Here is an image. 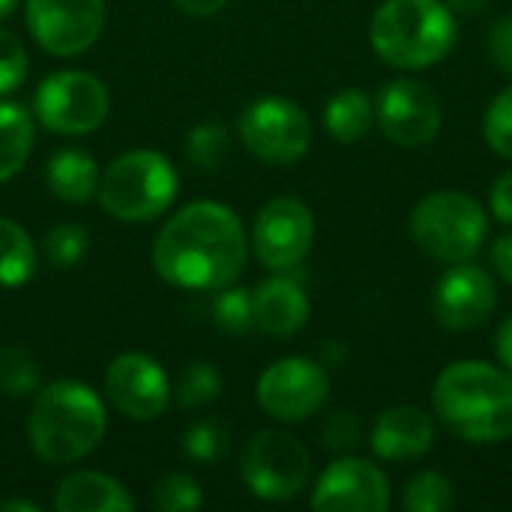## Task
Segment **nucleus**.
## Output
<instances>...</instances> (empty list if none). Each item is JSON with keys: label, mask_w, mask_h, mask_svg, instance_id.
Returning <instances> with one entry per match:
<instances>
[{"label": "nucleus", "mask_w": 512, "mask_h": 512, "mask_svg": "<svg viewBox=\"0 0 512 512\" xmlns=\"http://www.w3.org/2000/svg\"><path fill=\"white\" fill-rule=\"evenodd\" d=\"M249 240L240 216L219 201L180 207L153 240V270L162 282L186 291L234 285L246 267Z\"/></svg>", "instance_id": "1"}, {"label": "nucleus", "mask_w": 512, "mask_h": 512, "mask_svg": "<svg viewBox=\"0 0 512 512\" xmlns=\"http://www.w3.org/2000/svg\"><path fill=\"white\" fill-rule=\"evenodd\" d=\"M435 417L468 444L512 438V372L486 360L450 363L432 387Z\"/></svg>", "instance_id": "2"}, {"label": "nucleus", "mask_w": 512, "mask_h": 512, "mask_svg": "<svg viewBox=\"0 0 512 512\" xmlns=\"http://www.w3.org/2000/svg\"><path fill=\"white\" fill-rule=\"evenodd\" d=\"M108 417L102 399L81 381H51L36 390L27 441L48 465H75L87 459L105 438Z\"/></svg>", "instance_id": "3"}, {"label": "nucleus", "mask_w": 512, "mask_h": 512, "mask_svg": "<svg viewBox=\"0 0 512 512\" xmlns=\"http://www.w3.org/2000/svg\"><path fill=\"white\" fill-rule=\"evenodd\" d=\"M456 12L444 0H384L369 24L375 54L396 69H429L456 45Z\"/></svg>", "instance_id": "4"}, {"label": "nucleus", "mask_w": 512, "mask_h": 512, "mask_svg": "<svg viewBox=\"0 0 512 512\" xmlns=\"http://www.w3.org/2000/svg\"><path fill=\"white\" fill-rule=\"evenodd\" d=\"M177 168L159 150H126L99 177L96 198L120 222L138 225L159 219L177 198Z\"/></svg>", "instance_id": "5"}, {"label": "nucleus", "mask_w": 512, "mask_h": 512, "mask_svg": "<svg viewBox=\"0 0 512 512\" xmlns=\"http://www.w3.org/2000/svg\"><path fill=\"white\" fill-rule=\"evenodd\" d=\"M408 225L414 243L441 264L471 261L489 237L486 207L459 189H441L420 198Z\"/></svg>", "instance_id": "6"}, {"label": "nucleus", "mask_w": 512, "mask_h": 512, "mask_svg": "<svg viewBox=\"0 0 512 512\" xmlns=\"http://www.w3.org/2000/svg\"><path fill=\"white\" fill-rule=\"evenodd\" d=\"M312 474V456L300 438L282 429L255 432L240 453V480L258 501L297 498Z\"/></svg>", "instance_id": "7"}, {"label": "nucleus", "mask_w": 512, "mask_h": 512, "mask_svg": "<svg viewBox=\"0 0 512 512\" xmlns=\"http://www.w3.org/2000/svg\"><path fill=\"white\" fill-rule=\"evenodd\" d=\"M111 108L105 81L84 69L51 72L33 93L36 120L57 135H90L96 132Z\"/></svg>", "instance_id": "8"}, {"label": "nucleus", "mask_w": 512, "mask_h": 512, "mask_svg": "<svg viewBox=\"0 0 512 512\" xmlns=\"http://www.w3.org/2000/svg\"><path fill=\"white\" fill-rule=\"evenodd\" d=\"M237 129L246 150L267 165H294L312 147L309 114L285 96H261L249 102Z\"/></svg>", "instance_id": "9"}, {"label": "nucleus", "mask_w": 512, "mask_h": 512, "mask_svg": "<svg viewBox=\"0 0 512 512\" xmlns=\"http://www.w3.org/2000/svg\"><path fill=\"white\" fill-rule=\"evenodd\" d=\"M315 240V216L297 195L270 198L252 225V249L255 258L273 273L297 270Z\"/></svg>", "instance_id": "10"}, {"label": "nucleus", "mask_w": 512, "mask_h": 512, "mask_svg": "<svg viewBox=\"0 0 512 512\" xmlns=\"http://www.w3.org/2000/svg\"><path fill=\"white\" fill-rule=\"evenodd\" d=\"M330 375L309 357H282L258 378V405L279 423H303L327 405Z\"/></svg>", "instance_id": "11"}, {"label": "nucleus", "mask_w": 512, "mask_h": 512, "mask_svg": "<svg viewBox=\"0 0 512 512\" xmlns=\"http://www.w3.org/2000/svg\"><path fill=\"white\" fill-rule=\"evenodd\" d=\"M30 36L51 57H75L96 45L105 27V0H27Z\"/></svg>", "instance_id": "12"}, {"label": "nucleus", "mask_w": 512, "mask_h": 512, "mask_svg": "<svg viewBox=\"0 0 512 512\" xmlns=\"http://www.w3.org/2000/svg\"><path fill=\"white\" fill-rule=\"evenodd\" d=\"M375 123L393 144L423 147L441 132L444 108L429 84L402 75L381 87L375 99Z\"/></svg>", "instance_id": "13"}, {"label": "nucleus", "mask_w": 512, "mask_h": 512, "mask_svg": "<svg viewBox=\"0 0 512 512\" xmlns=\"http://www.w3.org/2000/svg\"><path fill=\"white\" fill-rule=\"evenodd\" d=\"M498 306V285L492 273L477 264H453L432 294V312L438 324L450 333H468L483 327Z\"/></svg>", "instance_id": "14"}, {"label": "nucleus", "mask_w": 512, "mask_h": 512, "mask_svg": "<svg viewBox=\"0 0 512 512\" xmlns=\"http://www.w3.org/2000/svg\"><path fill=\"white\" fill-rule=\"evenodd\" d=\"M105 393L111 405L135 423H150L162 417V411L171 402L165 369L153 357L138 351H126L108 363Z\"/></svg>", "instance_id": "15"}, {"label": "nucleus", "mask_w": 512, "mask_h": 512, "mask_svg": "<svg viewBox=\"0 0 512 512\" xmlns=\"http://www.w3.org/2000/svg\"><path fill=\"white\" fill-rule=\"evenodd\" d=\"M312 510L318 512H387L390 480L366 459H336L315 483Z\"/></svg>", "instance_id": "16"}, {"label": "nucleus", "mask_w": 512, "mask_h": 512, "mask_svg": "<svg viewBox=\"0 0 512 512\" xmlns=\"http://www.w3.org/2000/svg\"><path fill=\"white\" fill-rule=\"evenodd\" d=\"M372 453L384 462H411L432 450L435 420L414 405L387 408L372 426Z\"/></svg>", "instance_id": "17"}, {"label": "nucleus", "mask_w": 512, "mask_h": 512, "mask_svg": "<svg viewBox=\"0 0 512 512\" xmlns=\"http://www.w3.org/2000/svg\"><path fill=\"white\" fill-rule=\"evenodd\" d=\"M252 318L255 327L273 339H288L300 333L309 321V297L306 291L285 273L264 279L252 291Z\"/></svg>", "instance_id": "18"}, {"label": "nucleus", "mask_w": 512, "mask_h": 512, "mask_svg": "<svg viewBox=\"0 0 512 512\" xmlns=\"http://www.w3.org/2000/svg\"><path fill=\"white\" fill-rule=\"evenodd\" d=\"M57 512H132L135 498L108 474L99 471H75L54 492Z\"/></svg>", "instance_id": "19"}, {"label": "nucleus", "mask_w": 512, "mask_h": 512, "mask_svg": "<svg viewBox=\"0 0 512 512\" xmlns=\"http://www.w3.org/2000/svg\"><path fill=\"white\" fill-rule=\"evenodd\" d=\"M99 177L102 171L96 159L75 147L57 150L45 165V183L54 192V198H60L63 204H75V207L87 204L96 195Z\"/></svg>", "instance_id": "20"}, {"label": "nucleus", "mask_w": 512, "mask_h": 512, "mask_svg": "<svg viewBox=\"0 0 512 512\" xmlns=\"http://www.w3.org/2000/svg\"><path fill=\"white\" fill-rule=\"evenodd\" d=\"M375 123V102L357 87H345L324 105V129L333 141L354 144L369 135Z\"/></svg>", "instance_id": "21"}, {"label": "nucleus", "mask_w": 512, "mask_h": 512, "mask_svg": "<svg viewBox=\"0 0 512 512\" xmlns=\"http://www.w3.org/2000/svg\"><path fill=\"white\" fill-rule=\"evenodd\" d=\"M33 150V117L18 102H0V183H9Z\"/></svg>", "instance_id": "22"}, {"label": "nucleus", "mask_w": 512, "mask_h": 512, "mask_svg": "<svg viewBox=\"0 0 512 512\" xmlns=\"http://www.w3.org/2000/svg\"><path fill=\"white\" fill-rule=\"evenodd\" d=\"M39 264L30 234L15 222L0 216V288H21L33 279Z\"/></svg>", "instance_id": "23"}, {"label": "nucleus", "mask_w": 512, "mask_h": 512, "mask_svg": "<svg viewBox=\"0 0 512 512\" xmlns=\"http://www.w3.org/2000/svg\"><path fill=\"white\" fill-rule=\"evenodd\" d=\"M42 387V372L36 357L21 345L0 348V393L6 399H27L36 396Z\"/></svg>", "instance_id": "24"}, {"label": "nucleus", "mask_w": 512, "mask_h": 512, "mask_svg": "<svg viewBox=\"0 0 512 512\" xmlns=\"http://www.w3.org/2000/svg\"><path fill=\"white\" fill-rule=\"evenodd\" d=\"M456 501L450 477L441 471H420L408 480L402 492V504L408 512H447Z\"/></svg>", "instance_id": "25"}, {"label": "nucleus", "mask_w": 512, "mask_h": 512, "mask_svg": "<svg viewBox=\"0 0 512 512\" xmlns=\"http://www.w3.org/2000/svg\"><path fill=\"white\" fill-rule=\"evenodd\" d=\"M222 396V375L213 363H189L180 378H177V387H174V399L180 408H204L210 402H216Z\"/></svg>", "instance_id": "26"}, {"label": "nucleus", "mask_w": 512, "mask_h": 512, "mask_svg": "<svg viewBox=\"0 0 512 512\" xmlns=\"http://www.w3.org/2000/svg\"><path fill=\"white\" fill-rule=\"evenodd\" d=\"M228 153H231V138L222 123H198L186 135V156L192 165L204 171L219 168L228 159Z\"/></svg>", "instance_id": "27"}, {"label": "nucleus", "mask_w": 512, "mask_h": 512, "mask_svg": "<svg viewBox=\"0 0 512 512\" xmlns=\"http://www.w3.org/2000/svg\"><path fill=\"white\" fill-rule=\"evenodd\" d=\"M153 507L162 512H195L204 507V492L189 474L171 471L153 486Z\"/></svg>", "instance_id": "28"}, {"label": "nucleus", "mask_w": 512, "mask_h": 512, "mask_svg": "<svg viewBox=\"0 0 512 512\" xmlns=\"http://www.w3.org/2000/svg\"><path fill=\"white\" fill-rule=\"evenodd\" d=\"M483 138L501 159L512 162V84L489 102L483 114Z\"/></svg>", "instance_id": "29"}, {"label": "nucleus", "mask_w": 512, "mask_h": 512, "mask_svg": "<svg viewBox=\"0 0 512 512\" xmlns=\"http://www.w3.org/2000/svg\"><path fill=\"white\" fill-rule=\"evenodd\" d=\"M87 246H90V237L81 225L75 222H60L54 225L48 234H45V258L54 264V267H72L78 264L84 255H87Z\"/></svg>", "instance_id": "30"}, {"label": "nucleus", "mask_w": 512, "mask_h": 512, "mask_svg": "<svg viewBox=\"0 0 512 512\" xmlns=\"http://www.w3.org/2000/svg\"><path fill=\"white\" fill-rule=\"evenodd\" d=\"M213 318L225 333H246L255 327L252 318V291L246 288H219V297L213 300Z\"/></svg>", "instance_id": "31"}, {"label": "nucleus", "mask_w": 512, "mask_h": 512, "mask_svg": "<svg viewBox=\"0 0 512 512\" xmlns=\"http://www.w3.org/2000/svg\"><path fill=\"white\" fill-rule=\"evenodd\" d=\"M180 447H183V456L186 459H195L201 465H210V462H216V459L225 456L228 435H225V429L219 423L201 420V423H195V426H189L183 432V444Z\"/></svg>", "instance_id": "32"}, {"label": "nucleus", "mask_w": 512, "mask_h": 512, "mask_svg": "<svg viewBox=\"0 0 512 512\" xmlns=\"http://www.w3.org/2000/svg\"><path fill=\"white\" fill-rule=\"evenodd\" d=\"M27 75V48L24 42L0 27V96L12 93Z\"/></svg>", "instance_id": "33"}, {"label": "nucleus", "mask_w": 512, "mask_h": 512, "mask_svg": "<svg viewBox=\"0 0 512 512\" xmlns=\"http://www.w3.org/2000/svg\"><path fill=\"white\" fill-rule=\"evenodd\" d=\"M360 441V423L348 411H336L321 426V444L330 450H348Z\"/></svg>", "instance_id": "34"}, {"label": "nucleus", "mask_w": 512, "mask_h": 512, "mask_svg": "<svg viewBox=\"0 0 512 512\" xmlns=\"http://www.w3.org/2000/svg\"><path fill=\"white\" fill-rule=\"evenodd\" d=\"M486 48H489V57L492 63L512 78V15L498 18L492 27H489V36H486Z\"/></svg>", "instance_id": "35"}, {"label": "nucleus", "mask_w": 512, "mask_h": 512, "mask_svg": "<svg viewBox=\"0 0 512 512\" xmlns=\"http://www.w3.org/2000/svg\"><path fill=\"white\" fill-rule=\"evenodd\" d=\"M489 207H492V216L504 225H512V171L501 174L492 189H489Z\"/></svg>", "instance_id": "36"}, {"label": "nucleus", "mask_w": 512, "mask_h": 512, "mask_svg": "<svg viewBox=\"0 0 512 512\" xmlns=\"http://www.w3.org/2000/svg\"><path fill=\"white\" fill-rule=\"evenodd\" d=\"M492 264H495V273L507 285H512V231L492 243Z\"/></svg>", "instance_id": "37"}, {"label": "nucleus", "mask_w": 512, "mask_h": 512, "mask_svg": "<svg viewBox=\"0 0 512 512\" xmlns=\"http://www.w3.org/2000/svg\"><path fill=\"white\" fill-rule=\"evenodd\" d=\"M180 12H186V15H195V18H210V15H216L228 0H171Z\"/></svg>", "instance_id": "38"}, {"label": "nucleus", "mask_w": 512, "mask_h": 512, "mask_svg": "<svg viewBox=\"0 0 512 512\" xmlns=\"http://www.w3.org/2000/svg\"><path fill=\"white\" fill-rule=\"evenodd\" d=\"M495 348H498V357L504 363V369L512 372V315L498 327V339H495Z\"/></svg>", "instance_id": "39"}, {"label": "nucleus", "mask_w": 512, "mask_h": 512, "mask_svg": "<svg viewBox=\"0 0 512 512\" xmlns=\"http://www.w3.org/2000/svg\"><path fill=\"white\" fill-rule=\"evenodd\" d=\"M447 6L456 15H483L492 6V0H447Z\"/></svg>", "instance_id": "40"}, {"label": "nucleus", "mask_w": 512, "mask_h": 512, "mask_svg": "<svg viewBox=\"0 0 512 512\" xmlns=\"http://www.w3.org/2000/svg\"><path fill=\"white\" fill-rule=\"evenodd\" d=\"M0 512H39V504L21 501V498H15V501H0Z\"/></svg>", "instance_id": "41"}, {"label": "nucleus", "mask_w": 512, "mask_h": 512, "mask_svg": "<svg viewBox=\"0 0 512 512\" xmlns=\"http://www.w3.org/2000/svg\"><path fill=\"white\" fill-rule=\"evenodd\" d=\"M18 3H21V0H0V18H9V15L18 9Z\"/></svg>", "instance_id": "42"}]
</instances>
